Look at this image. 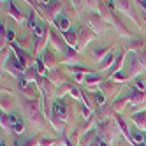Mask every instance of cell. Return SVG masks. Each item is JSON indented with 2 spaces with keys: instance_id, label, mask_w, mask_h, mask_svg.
Returning a JSON list of instances; mask_svg holds the SVG:
<instances>
[{
  "instance_id": "21",
  "label": "cell",
  "mask_w": 146,
  "mask_h": 146,
  "mask_svg": "<svg viewBox=\"0 0 146 146\" xmlns=\"http://www.w3.org/2000/svg\"><path fill=\"white\" fill-rule=\"evenodd\" d=\"M93 99H95V102L99 104V108L106 106V95H104L102 92H95V93H93Z\"/></svg>"
},
{
  "instance_id": "22",
  "label": "cell",
  "mask_w": 146,
  "mask_h": 146,
  "mask_svg": "<svg viewBox=\"0 0 146 146\" xmlns=\"http://www.w3.org/2000/svg\"><path fill=\"white\" fill-rule=\"evenodd\" d=\"M137 92H143V93H146V81H143V79H135L134 81V85H132Z\"/></svg>"
},
{
  "instance_id": "18",
  "label": "cell",
  "mask_w": 146,
  "mask_h": 146,
  "mask_svg": "<svg viewBox=\"0 0 146 146\" xmlns=\"http://www.w3.org/2000/svg\"><path fill=\"white\" fill-rule=\"evenodd\" d=\"M48 79L51 81V83H53V85L58 88V86H62V85H64V83H67L64 78H62L60 74H58V72L56 70H53V72H49V74H48Z\"/></svg>"
},
{
  "instance_id": "17",
  "label": "cell",
  "mask_w": 146,
  "mask_h": 146,
  "mask_svg": "<svg viewBox=\"0 0 146 146\" xmlns=\"http://www.w3.org/2000/svg\"><path fill=\"white\" fill-rule=\"evenodd\" d=\"M86 85L90 86H95V85H102V74H97V72H90V74H86V79H85Z\"/></svg>"
},
{
  "instance_id": "14",
  "label": "cell",
  "mask_w": 146,
  "mask_h": 146,
  "mask_svg": "<svg viewBox=\"0 0 146 146\" xmlns=\"http://www.w3.org/2000/svg\"><path fill=\"white\" fill-rule=\"evenodd\" d=\"M111 51H113L111 46H104V48H99V49H93V51H92V56H93V60L99 64V62H100L102 58H106Z\"/></svg>"
},
{
  "instance_id": "26",
  "label": "cell",
  "mask_w": 146,
  "mask_h": 146,
  "mask_svg": "<svg viewBox=\"0 0 146 146\" xmlns=\"http://www.w3.org/2000/svg\"><path fill=\"white\" fill-rule=\"evenodd\" d=\"M5 37H7V40H13V39H14V32H13V30H7Z\"/></svg>"
},
{
  "instance_id": "3",
  "label": "cell",
  "mask_w": 146,
  "mask_h": 146,
  "mask_svg": "<svg viewBox=\"0 0 146 146\" xmlns=\"http://www.w3.org/2000/svg\"><path fill=\"white\" fill-rule=\"evenodd\" d=\"M86 19H88V28H92L95 34L108 32V30L111 28V25H109L99 13H95V11H90V13L86 14Z\"/></svg>"
},
{
  "instance_id": "11",
  "label": "cell",
  "mask_w": 146,
  "mask_h": 146,
  "mask_svg": "<svg viewBox=\"0 0 146 146\" xmlns=\"http://www.w3.org/2000/svg\"><path fill=\"white\" fill-rule=\"evenodd\" d=\"M132 121L135 123L141 132H146V111H139V113H134L132 114Z\"/></svg>"
},
{
  "instance_id": "7",
  "label": "cell",
  "mask_w": 146,
  "mask_h": 146,
  "mask_svg": "<svg viewBox=\"0 0 146 146\" xmlns=\"http://www.w3.org/2000/svg\"><path fill=\"white\" fill-rule=\"evenodd\" d=\"M116 7L120 9V11H123L127 16H130V19H132V21L137 25V27H141V21L137 19V13H135L132 2H116Z\"/></svg>"
},
{
  "instance_id": "6",
  "label": "cell",
  "mask_w": 146,
  "mask_h": 146,
  "mask_svg": "<svg viewBox=\"0 0 146 146\" xmlns=\"http://www.w3.org/2000/svg\"><path fill=\"white\" fill-rule=\"evenodd\" d=\"M129 104L132 108H143L144 106V100H146V93H143V92H137L132 85H130V88H129Z\"/></svg>"
},
{
  "instance_id": "5",
  "label": "cell",
  "mask_w": 146,
  "mask_h": 146,
  "mask_svg": "<svg viewBox=\"0 0 146 146\" xmlns=\"http://www.w3.org/2000/svg\"><path fill=\"white\" fill-rule=\"evenodd\" d=\"M51 114L56 116V118H60V120H64V121L69 120V109H67L65 102L62 99H56L53 104H51Z\"/></svg>"
},
{
  "instance_id": "25",
  "label": "cell",
  "mask_w": 146,
  "mask_h": 146,
  "mask_svg": "<svg viewBox=\"0 0 146 146\" xmlns=\"http://www.w3.org/2000/svg\"><path fill=\"white\" fill-rule=\"evenodd\" d=\"M9 108H11V100H9V97H4L2 95V113L7 111Z\"/></svg>"
},
{
  "instance_id": "24",
  "label": "cell",
  "mask_w": 146,
  "mask_h": 146,
  "mask_svg": "<svg viewBox=\"0 0 146 146\" xmlns=\"http://www.w3.org/2000/svg\"><path fill=\"white\" fill-rule=\"evenodd\" d=\"M13 132H14V134H23V132H25V125H23L21 120H19L16 125H13Z\"/></svg>"
},
{
  "instance_id": "12",
  "label": "cell",
  "mask_w": 146,
  "mask_h": 146,
  "mask_svg": "<svg viewBox=\"0 0 146 146\" xmlns=\"http://www.w3.org/2000/svg\"><path fill=\"white\" fill-rule=\"evenodd\" d=\"M55 27L56 28H60V32L64 34V32H67V30H70V19L65 16V14H58L56 16V19H55Z\"/></svg>"
},
{
  "instance_id": "19",
  "label": "cell",
  "mask_w": 146,
  "mask_h": 146,
  "mask_svg": "<svg viewBox=\"0 0 146 146\" xmlns=\"http://www.w3.org/2000/svg\"><path fill=\"white\" fill-rule=\"evenodd\" d=\"M109 65H114V55H113V51L106 56V58H102L99 64H97V67H99V70H102V69H108Z\"/></svg>"
},
{
  "instance_id": "23",
  "label": "cell",
  "mask_w": 146,
  "mask_h": 146,
  "mask_svg": "<svg viewBox=\"0 0 146 146\" xmlns=\"http://www.w3.org/2000/svg\"><path fill=\"white\" fill-rule=\"evenodd\" d=\"M55 144H56V141L51 137H40V141H39V146H55Z\"/></svg>"
},
{
  "instance_id": "15",
  "label": "cell",
  "mask_w": 146,
  "mask_h": 146,
  "mask_svg": "<svg viewBox=\"0 0 146 146\" xmlns=\"http://www.w3.org/2000/svg\"><path fill=\"white\" fill-rule=\"evenodd\" d=\"M62 35H64V39H65V42L69 44V48H78V34L74 32V28H70V30H67V32H64V34H62Z\"/></svg>"
},
{
  "instance_id": "8",
  "label": "cell",
  "mask_w": 146,
  "mask_h": 146,
  "mask_svg": "<svg viewBox=\"0 0 146 146\" xmlns=\"http://www.w3.org/2000/svg\"><path fill=\"white\" fill-rule=\"evenodd\" d=\"M49 42H51V46L55 48V51H60L62 55H65L67 51L70 49V48H69V44H67V42H64L62 39H58V34H56V32H53V30H49Z\"/></svg>"
},
{
  "instance_id": "13",
  "label": "cell",
  "mask_w": 146,
  "mask_h": 146,
  "mask_svg": "<svg viewBox=\"0 0 146 146\" xmlns=\"http://www.w3.org/2000/svg\"><path fill=\"white\" fill-rule=\"evenodd\" d=\"M7 13L11 14V16L14 18V21H18L19 25H23V23H25V16H23V13L16 7L14 2H9V11H7Z\"/></svg>"
},
{
  "instance_id": "16",
  "label": "cell",
  "mask_w": 146,
  "mask_h": 146,
  "mask_svg": "<svg viewBox=\"0 0 146 146\" xmlns=\"http://www.w3.org/2000/svg\"><path fill=\"white\" fill-rule=\"evenodd\" d=\"M49 121L53 123V127H55V130H56L58 134H62V135L65 134V121H64V120H60V118L53 116V114H49Z\"/></svg>"
},
{
  "instance_id": "20",
  "label": "cell",
  "mask_w": 146,
  "mask_h": 146,
  "mask_svg": "<svg viewBox=\"0 0 146 146\" xmlns=\"http://www.w3.org/2000/svg\"><path fill=\"white\" fill-rule=\"evenodd\" d=\"M0 121H2V129L5 132H13V125H11V120H9V114L2 113V118H0Z\"/></svg>"
},
{
  "instance_id": "1",
  "label": "cell",
  "mask_w": 146,
  "mask_h": 146,
  "mask_svg": "<svg viewBox=\"0 0 146 146\" xmlns=\"http://www.w3.org/2000/svg\"><path fill=\"white\" fill-rule=\"evenodd\" d=\"M19 102H21V109H23V114H25L27 121H30L34 127L42 129L44 127V116H42V111H40L39 102L32 100V99H27L23 95H19Z\"/></svg>"
},
{
  "instance_id": "2",
  "label": "cell",
  "mask_w": 146,
  "mask_h": 146,
  "mask_svg": "<svg viewBox=\"0 0 146 146\" xmlns=\"http://www.w3.org/2000/svg\"><path fill=\"white\" fill-rule=\"evenodd\" d=\"M37 9L42 13V19H46L48 23L55 25V19H56V16L62 11V2H48L46 5L44 4H37Z\"/></svg>"
},
{
  "instance_id": "27",
  "label": "cell",
  "mask_w": 146,
  "mask_h": 146,
  "mask_svg": "<svg viewBox=\"0 0 146 146\" xmlns=\"http://www.w3.org/2000/svg\"><path fill=\"white\" fill-rule=\"evenodd\" d=\"M0 144H2V146H7V144H5V141H4V139H2V141H0Z\"/></svg>"
},
{
  "instance_id": "4",
  "label": "cell",
  "mask_w": 146,
  "mask_h": 146,
  "mask_svg": "<svg viewBox=\"0 0 146 146\" xmlns=\"http://www.w3.org/2000/svg\"><path fill=\"white\" fill-rule=\"evenodd\" d=\"M78 37H79V39H78V48H76V49H78V51H83V49H85V46H86L88 42H92V40L97 37V34L93 32L92 28L83 27V28H79Z\"/></svg>"
},
{
  "instance_id": "10",
  "label": "cell",
  "mask_w": 146,
  "mask_h": 146,
  "mask_svg": "<svg viewBox=\"0 0 146 146\" xmlns=\"http://www.w3.org/2000/svg\"><path fill=\"white\" fill-rule=\"evenodd\" d=\"M42 60H44V64H46V67L48 69H53L55 65H56V62H58V55H56V51H53V49H46V51H42Z\"/></svg>"
},
{
  "instance_id": "9",
  "label": "cell",
  "mask_w": 146,
  "mask_h": 146,
  "mask_svg": "<svg viewBox=\"0 0 146 146\" xmlns=\"http://www.w3.org/2000/svg\"><path fill=\"white\" fill-rule=\"evenodd\" d=\"M143 70H144V65L141 64V60L135 55H132L130 56V64H129V79L130 78H137Z\"/></svg>"
}]
</instances>
